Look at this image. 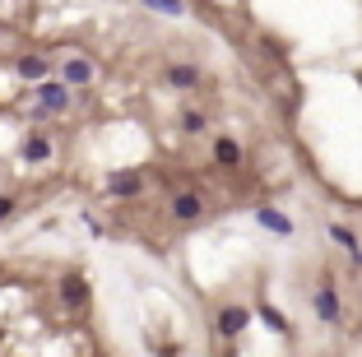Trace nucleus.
<instances>
[{
  "label": "nucleus",
  "mask_w": 362,
  "mask_h": 357,
  "mask_svg": "<svg viewBox=\"0 0 362 357\" xmlns=\"http://www.w3.org/2000/svg\"><path fill=\"white\" fill-rule=\"evenodd\" d=\"M168 209H172V218H177V223H200L204 218V200L195 195V190H177Z\"/></svg>",
  "instance_id": "f257e3e1"
},
{
  "label": "nucleus",
  "mask_w": 362,
  "mask_h": 357,
  "mask_svg": "<svg viewBox=\"0 0 362 357\" xmlns=\"http://www.w3.org/2000/svg\"><path fill=\"white\" fill-rule=\"evenodd\" d=\"M246 325H251V311H246V306H223V311H218V334L223 339H242Z\"/></svg>",
  "instance_id": "f03ea898"
},
{
  "label": "nucleus",
  "mask_w": 362,
  "mask_h": 357,
  "mask_svg": "<svg viewBox=\"0 0 362 357\" xmlns=\"http://www.w3.org/2000/svg\"><path fill=\"white\" fill-rule=\"evenodd\" d=\"M65 107H70V93H65L61 84H37V112L42 116H56V112H65Z\"/></svg>",
  "instance_id": "7ed1b4c3"
},
{
  "label": "nucleus",
  "mask_w": 362,
  "mask_h": 357,
  "mask_svg": "<svg viewBox=\"0 0 362 357\" xmlns=\"http://www.w3.org/2000/svg\"><path fill=\"white\" fill-rule=\"evenodd\" d=\"M139 190H144V177H139V172H112V177H107V195H117V200L139 195Z\"/></svg>",
  "instance_id": "20e7f679"
},
{
  "label": "nucleus",
  "mask_w": 362,
  "mask_h": 357,
  "mask_svg": "<svg viewBox=\"0 0 362 357\" xmlns=\"http://www.w3.org/2000/svg\"><path fill=\"white\" fill-rule=\"evenodd\" d=\"M256 223L265 232H274V237H293V218H288V213H279V209H256Z\"/></svg>",
  "instance_id": "39448f33"
},
{
  "label": "nucleus",
  "mask_w": 362,
  "mask_h": 357,
  "mask_svg": "<svg viewBox=\"0 0 362 357\" xmlns=\"http://www.w3.org/2000/svg\"><path fill=\"white\" fill-rule=\"evenodd\" d=\"M65 84H93V61H84V56H70V61L61 65Z\"/></svg>",
  "instance_id": "423d86ee"
},
{
  "label": "nucleus",
  "mask_w": 362,
  "mask_h": 357,
  "mask_svg": "<svg viewBox=\"0 0 362 357\" xmlns=\"http://www.w3.org/2000/svg\"><path fill=\"white\" fill-rule=\"evenodd\" d=\"M311 306H316V315L325 320V325H334V320H339V297H334V288H320V293L311 297Z\"/></svg>",
  "instance_id": "0eeeda50"
},
{
  "label": "nucleus",
  "mask_w": 362,
  "mask_h": 357,
  "mask_svg": "<svg viewBox=\"0 0 362 357\" xmlns=\"http://www.w3.org/2000/svg\"><path fill=\"white\" fill-rule=\"evenodd\" d=\"M214 158H218L223 168H242V144H237L233 135H218L214 139Z\"/></svg>",
  "instance_id": "6e6552de"
},
{
  "label": "nucleus",
  "mask_w": 362,
  "mask_h": 357,
  "mask_svg": "<svg viewBox=\"0 0 362 357\" xmlns=\"http://www.w3.org/2000/svg\"><path fill=\"white\" fill-rule=\"evenodd\" d=\"M61 297H65V306H84L88 302V283L79 279V274H65L61 279Z\"/></svg>",
  "instance_id": "1a4fd4ad"
},
{
  "label": "nucleus",
  "mask_w": 362,
  "mask_h": 357,
  "mask_svg": "<svg viewBox=\"0 0 362 357\" xmlns=\"http://www.w3.org/2000/svg\"><path fill=\"white\" fill-rule=\"evenodd\" d=\"M168 84L172 88H195V84H200V65H186V61L168 65Z\"/></svg>",
  "instance_id": "9d476101"
},
{
  "label": "nucleus",
  "mask_w": 362,
  "mask_h": 357,
  "mask_svg": "<svg viewBox=\"0 0 362 357\" xmlns=\"http://www.w3.org/2000/svg\"><path fill=\"white\" fill-rule=\"evenodd\" d=\"M330 237H334V242H339L344 251L353 255V264H358V269H362V246H358V237H353V232L344 228V223H330Z\"/></svg>",
  "instance_id": "9b49d317"
},
{
  "label": "nucleus",
  "mask_w": 362,
  "mask_h": 357,
  "mask_svg": "<svg viewBox=\"0 0 362 357\" xmlns=\"http://www.w3.org/2000/svg\"><path fill=\"white\" fill-rule=\"evenodd\" d=\"M23 158H28V163H47V158H52V139H47V135H33L28 144H23Z\"/></svg>",
  "instance_id": "f8f14e48"
},
{
  "label": "nucleus",
  "mask_w": 362,
  "mask_h": 357,
  "mask_svg": "<svg viewBox=\"0 0 362 357\" xmlns=\"http://www.w3.org/2000/svg\"><path fill=\"white\" fill-rule=\"evenodd\" d=\"M19 74H23V79H37V84H42V74H52V70H47L42 56H23V61H19Z\"/></svg>",
  "instance_id": "ddd939ff"
},
{
  "label": "nucleus",
  "mask_w": 362,
  "mask_h": 357,
  "mask_svg": "<svg viewBox=\"0 0 362 357\" xmlns=\"http://www.w3.org/2000/svg\"><path fill=\"white\" fill-rule=\"evenodd\" d=\"M144 10L168 14V19H181V14H186V5H181V0H144Z\"/></svg>",
  "instance_id": "4468645a"
},
{
  "label": "nucleus",
  "mask_w": 362,
  "mask_h": 357,
  "mask_svg": "<svg viewBox=\"0 0 362 357\" xmlns=\"http://www.w3.org/2000/svg\"><path fill=\"white\" fill-rule=\"evenodd\" d=\"M260 320H265L269 329H279V334H293V325H288V315L274 311V306H260Z\"/></svg>",
  "instance_id": "2eb2a0df"
},
{
  "label": "nucleus",
  "mask_w": 362,
  "mask_h": 357,
  "mask_svg": "<svg viewBox=\"0 0 362 357\" xmlns=\"http://www.w3.org/2000/svg\"><path fill=\"white\" fill-rule=\"evenodd\" d=\"M181 130H186V135H200L204 130V112H186L181 116Z\"/></svg>",
  "instance_id": "dca6fc26"
},
{
  "label": "nucleus",
  "mask_w": 362,
  "mask_h": 357,
  "mask_svg": "<svg viewBox=\"0 0 362 357\" xmlns=\"http://www.w3.org/2000/svg\"><path fill=\"white\" fill-rule=\"evenodd\" d=\"M10 213H14V200H10V195H0V223L10 218Z\"/></svg>",
  "instance_id": "f3484780"
}]
</instances>
